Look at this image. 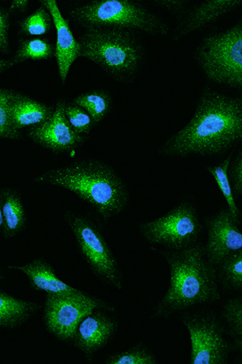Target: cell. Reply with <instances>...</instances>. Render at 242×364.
Listing matches in <instances>:
<instances>
[{
  "label": "cell",
  "instance_id": "d6986e66",
  "mask_svg": "<svg viewBox=\"0 0 242 364\" xmlns=\"http://www.w3.org/2000/svg\"><path fill=\"white\" fill-rule=\"evenodd\" d=\"M38 305L0 291V327L15 328L31 318Z\"/></svg>",
  "mask_w": 242,
  "mask_h": 364
},
{
  "label": "cell",
  "instance_id": "4fadbf2b",
  "mask_svg": "<svg viewBox=\"0 0 242 364\" xmlns=\"http://www.w3.org/2000/svg\"><path fill=\"white\" fill-rule=\"evenodd\" d=\"M117 328V323L105 314L92 312L77 326L72 341L77 348L92 358L108 343Z\"/></svg>",
  "mask_w": 242,
  "mask_h": 364
},
{
  "label": "cell",
  "instance_id": "e0dca14e",
  "mask_svg": "<svg viewBox=\"0 0 242 364\" xmlns=\"http://www.w3.org/2000/svg\"><path fill=\"white\" fill-rule=\"evenodd\" d=\"M9 268L25 273L33 289L43 291L47 295L66 296L79 291L59 279L55 269L43 259L34 260L25 266H10Z\"/></svg>",
  "mask_w": 242,
  "mask_h": 364
},
{
  "label": "cell",
  "instance_id": "484cf974",
  "mask_svg": "<svg viewBox=\"0 0 242 364\" xmlns=\"http://www.w3.org/2000/svg\"><path fill=\"white\" fill-rule=\"evenodd\" d=\"M223 316L226 320L229 331L231 332L234 338L235 345L238 348H241L242 337V299L241 298H235L229 299L224 304Z\"/></svg>",
  "mask_w": 242,
  "mask_h": 364
},
{
  "label": "cell",
  "instance_id": "e575fe53",
  "mask_svg": "<svg viewBox=\"0 0 242 364\" xmlns=\"http://www.w3.org/2000/svg\"><path fill=\"white\" fill-rule=\"evenodd\" d=\"M0 278H1V272H0Z\"/></svg>",
  "mask_w": 242,
  "mask_h": 364
},
{
  "label": "cell",
  "instance_id": "836d02e7",
  "mask_svg": "<svg viewBox=\"0 0 242 364\" xmlns=\"http://www.w3.org/2000/svg\"><path fill=\"white\" fill-rule=\"evenodd\" d=\"M4 219L2 213V191H0V232L3 230Z\"/></svg>",
  "mask_w": 242,
  "mask_h": 364
},
{
  "label": "cell",
  "instance_id": "8992f818",
  "mask_svg": "<svg viewBox=\"0 0 242 364\" xmlns=\"http://www.w3.org/2000/svg\"><path fill=\"white\" fill-rule=\"evenodd\" d=\"M207 77L232 87L242 86V23L204 38L197 54Z\"/></svg>",
  "mask_w": 242,
  "mask_h": 364
},
{
  "label": "cell",
  "instance_id": "603a6c76",
  "mask_svg": "<svg viewBox=\"0 0 242 364\" xmlns=\"http://www.w3.org/2000/svg\"><path fill=\"white\" fill-rule=\"evenodd\" d=\"M219 279L233 290L242 287V250L228 256L218 265Z\"/></svg>",
  "mask_w": 242,
  "mask_h": 364
},
{
  "label": "cell",
  "instance_id": "4dcf8cb0",
  "mask_svg": "<svg viewBox=\"0 0 242 364\" xmlns=\"http://www.w3.org/2000/svg\"><path fill=\"white\" fill-rule=\"evenodd\" d=\"M155 3L169 10L171 13H180L187 4L186 1H175V0H163V1H156Z\"/></svg>",
  "mask_w": 242,
  "mask_h": 364
},
{
  "label": "cell",
  "instance_id": "7a4b0ae2",
  "mask_svg": "<svg viewBox=\"0 0 242 364\" xmlns=\"http://www.w3.org/2000/svg\"><path fill=\"white\" fill-rule=\"evenodd\" d=\"M35 181L75 193L106 221L120 214L128 203V192L122 179L107 164L97 161H79L50 169Z\"/></svg>",
  "mask_w": 242,
  "mask_h": 364
},
{
  "label": "cell",
  "instance_id": "7402d4cb",
  "mask_svg": "<svg viewBox=\"0 0 242 364\" xmlns=\"http://www.w3.org/2000/svg\"><path fill=\"white\" fill-rule=\"evenodd\" d=\"M231 159L232 156H229L219 166L209 167L208 170L212 175V177L214 178L224 198L226 199L230 213L232 214L236 220H240V210L237 204H236L232 188L230 186L229 179V168Z\"/></svg>",
  "mask_w": 242,
  "mask_h": 364
},
{
  "label": "cell",
  "instance_id": "8fae6325",
  "mask_svg": "<svg viewBox=\"0 0 242 364\" xmlns=\"http://www.w3.org/2000/svg\"><path fill=\"white\" fill-rule=\"evenodd\" d=\"M239 222L229 209L221 210L207 221L208 240L204 251L207 259L216 267L224 258L242 250Z\"/></svg>",
  "mask_w": 242,
  "mask_h": 364
},
{
  "label": "cell",
  "instance_id": "9a60e30c",
  "mask_svg": "<svg viewBox=\"0 0 242 364\" xmlns=\"http://www.w3.org/2000/svg\"><path fill=\"white\" fill-rule=\"evenodd\" d=\"M241 0H209L197 6L186 15L178 26L176 39L198 31L240 7Z\"/></svg>",
  "mask_w": 242,
  "mask_h": 364
},
{
  "label": "cell",
  "instance_id": "f546056e",
  "mask_svg": "<svg viewBox=\"0 0 242 364\" xmlns=\"http://www.w3.org/2000/svg\"><path fill=\"white\" fill-rule=\"evenodd\" d=\"M9 14L0 6V51H7L9 48Z\"/></svg>",
  "mask_w": 242,
  "mask_h": 364
},
{
  "label": "cell",
  "instance_id": "83f0119b",
  "mask_svg": "<svg viewBox=\"0 0 242 364\" xmlns=\"http://www.w3.org/2000/svg\"><path fill=\"white\" fill-rule=\"evenodd\" d=\"M106 363L108 364H155L157 360L151 352L144 346L136 348L111 355Z\"/></svg>",
  "mask_w": 242,
  "mask_h": 364
},
{
  "label": "cell",
  "instance_id": "ba28073f",
  "mask_svg": "<svg viewBox=\"0 0 242 364\" xmlns=\"http://www.w3.org/2000/svg\"><path fill=\"white\" fill-rule=\"evenodd\" d=\"M82 257L99 278L121 289L122 277L110 246L99 227L84 216L72 215L67 219Z\"/></svg>",
  "mask_w": 242,
  "mask_h": 364
},
{
  "label": "cell",
  "instance_id": "5bb4252c",
  "mask_svg": "<svg viewBox=\"0 0 242 364\" xmlns=\"http://www.w3.org/2000/svg\"><path fill=\"white\" fill-rule=\"evenodd\" d=\"M40 4L49 11L56 28L55 57L59 75L62 84H65L70 68L79 57L80 45L74 37L69 21L64 18L55 0H43Z\"/></svg>",
  "mask_w": 242,
  "mask_h": 364
},
{
  "label": "cell",
  "instance_id": "2e32d148",
  "mask_svg": "<svg viewBox=\"0 0 242 364\" xmlns=\"http://www.w3.org/2000/svg\"><path fill=\"white\" fill-rule=\"evenodd\" d=\"M55 109L19 92H13L9 102V114L16 130L36 127L51 119Z\"/></svg>",
  "mask_w": 242,
  "mask_h": 364
},
{
  "label": "cell",
  "instance_id": "30bf717a",
  "mask_svg": "<svg viewBox=\"0 0 242 364\" xmlns=\"http://www.w3.org/2000/svg\"><path fill=\"white\" fill-rule=\"evenodd\" d=\"M192 341L191 364H226L229 344L221 323L210 315H194L184 320Z\"/></svg>",
  "mask_w": 242,
  "mask_h": 364
},
{
  "label": "cell",
  "instance_id": "cb8c5ba5",
  "mask_svg": "<svg viewBox=\"0 0 242 364\" xmlns=\"http://www.w3.org/2000/svg\"><path fill=\"white\" fill-rule=\"evenodd\" d=\"M53 18L49 11L40 7L21 23V31L27 36H40L50 32Z\"/></svg>",
  "mask_w": 242,
  "mask_h": 364
},
{
  "label": "cell",
  "instance_id": "3957f363",
  "mask_svg": "<svg viewBox=\"0 0 242 364\" xmlns=\"http://www.w3.org/2000/svg\"><path fill=\"white\" fill-rule=\"evenodd\" d=\"M165 257L170 269V282L166 296L155 309L157 316H167L221 299L217 269L207 259L202 245L169 250Z\"/></svg>",
  "mask_w": 242,
  "mask_h": 364
},
{
  "label": "cell",
  "instance_id": "44dd1931",
  "mask_svg": "<svg viewBox=\"0 0 242 364\" xmlns=\"http://www.w3.org/2000/svg\"><path fill=\"white\" fill-rule=\"evenodd\" d=\"M55 56V46L40 38L23 40L14 58L16 63L28 60H46Z\"/></svg>",
  "mask_w": 242,
  "mask_h": 364
},
{
  "label": "cell",
  "instance_id": "d6a6232c",
  "mask_svg": "<svg viewBox=\"0 0 242 364\" xmlns=\"http://www.w3.org/2000/svg\"><path fill=\"white\" fill-rule=\"evenodd\" d=\"M16 63L14 60H0V74L4 72V70L13 67Z\"/></svg>",
  "mask_w": 242,
  "mask_h": 364
},
{
  "label": "cell",
  "instance_id": "7c38bea8",
  "mask_svg": "<svg viewBox=\"0 0 242 364\" xmlns=\"http://www.w3.org/2000/svg\"><path fill=\"white\" fill-rule=\"evenodd\" d=\"M64 102L60 100L51 119L28 132L33 142L58 154L73 151L85 142L84 136L70 127L64 114Z\"/></svg>",
  "mask_w": 242,
  "mask_h": 364
},
{
  "label": "cell",
  "instance_id": "9c48e42d",
  "mask_svg": "<svg viewBox=\"0 0 242 364\" xmlns=\"http://www.w3.org/2000/svg\"><path fill=\"white\" fill-rule=\"evenodd\" d=\"M108 308L99 299L79 290L66 296L47 295L44 314L45 326L58 339L70 341L82 318L97 309Z\"/></svg>",
  "mask_w": 242,
  "mask_h": 364
},
{
  "label": "cell",
  "instance_id": "f1b7e54d",
  "mask_svg": "<svg viewBox=\"0 0 242 364\" xmlns=\"http://www.w3.org/2000/svg\"><path fill=\"white\" fill-rule=\"evenodd\" d=\"M229 179L231 186L234 198H238L242 195V155L236 158L231 168H229Z\"/></svg>",
  "mask_w": 242,
  "mask_h": 364
},
{
  "label": "cell",
  "instance_id": "ac0fdd59",
  "mask_svg": "<svg viewBox=\"0 0 242 364\" xmlns=\"http://www.w3.org/2000/svg\"><path fill=\"white\" fill-rule=\"evenodd\" d=\"M3 235L10 239L18 235L26 224L25 208L18 193L13 190L2 191Z\"/></svg>",
  "mask_w": 242,
  "mask_h": 364
},
{
  "label": "cell",
  "instance_id": "1f68e13d",
  "mask_svg": "<svg viewBox=\"0 0 242 364\" xmlns=\"http://www.w3.org/2000/svg\"><path fill=\"white\" fill-rule=\"evenodd\" d=\"M28 5V1L26 0H15L11 4V9L14 11H25Z\"/></svg>",
  "mask_w": 242,
  "mask_h": 364
},
{
  "label": "cell",
  "instance_id": "4316f807",
  "mask_svg": "<svg viewBox=\"0 0 242 364\" xmlns=\"http://www.w3.org/2000/svg\"><path fill=\"white\" fill-rule=\"evenodd\" d=\"M13 91L0 89V139H18L20 132L16 130L11 122L9 102Z\"/></svg>",
  "mask_w": 242,
  "mask_h": 364
},
{
  "label": "cell",
  "instance_id": "d4e9b609",
  "mask_svg": "<svg viewBox=\"0 0 242 364\" xmlns=\"http://www.w3.org/2000/svg\"><path fill=\"white\" fill-rule=\"evenodd\" d=\"M64 114L70 127L80 136H87L96 125L90 114L84 108L74 102H64Z\"/></svg>",
  "mask_w": 242,
  "mask_h": 364
},
{
  "label": "cell",
  "instance_id": "52a82bcc",
  "mask_svg": "<svg viewBox=\"0 0 242 364\" xmlns=\"http://www.w3.org/2000/svg\"><path fill=\"white\" fill-rule=\"evenodd\" d=\"M140 228L147 242L170 250L194 245L202 231L197 210L188 203L180 204L160 218L144 223Z\"/></svg>",
  "mask_w": 242,
  "mask_h": 364
},
{
  "label": "cell",
  "instance_id": "277c9868",
  "mask_svg": "<svg viewBox=\"0 0 242 364\" xmlns=\"http://www.w3.org/2000/svg\"><path fill=\"white\" fill-rule=\"evenodd\" d=\"M79 57L87 58L116 80L135 77L143 64V46L126 29L89 28L79 41Z\"/></svg>",
  "mask_w": 242,
  "mask_h": 364
},
{
  "label": "cell",
  "instance_id": "ffe728a7",
  "mask_svg": "<svg viewBox=\"0 0 242 364\" xmlns=\"http://www.w3.org/2000/svg\"><path fill=\"white\" fill-rule=\"evenodd\" d=\"M73 102L90 114L94 124L102 122L109 114L112 107L110 94L99 90L82 93L75 97Z\"/></svg>",
  "mask_w": 242,
  "mask_h": 364
},
{
  "label": "cell",
  "instance_id": "6da1fadb",
  "mask_svg": "<svg viewBox=\"0 0 242 364\" xmlns=\"http://www.w3.org/2000/svg\"><path fill=\"white\" fill-rule=\"evenodd\" d=\"M241 138V100L207 90L192 120L164 144L162 152L170 156L216 155Z\"/></svg>",
  "mask_w": 242,
  "mask_h": 364
},
{
  "label": "cell",
  "instance_id": "5b68a950",
  "mask_svg": "<svg viewBox=\"0 0 242 364\" xmlns=\"http://www.w3.org/2000/svg\"><path fill=\"white\" fill-rule=\"evenodd\" d=\"M82 26L89 28L133 29L153 35H166L169 27L160 17L137 2L94 0L70 11Z\"/></svg>",
  "mask_w": 242,
  "mask_h": 364
}]
</instances>
